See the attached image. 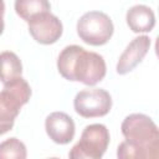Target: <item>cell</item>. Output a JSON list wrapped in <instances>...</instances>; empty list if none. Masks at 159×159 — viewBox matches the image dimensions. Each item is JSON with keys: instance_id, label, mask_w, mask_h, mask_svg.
<instances>
[{"instance_id": "obj_1", "label": "cell", "mask_w": 159, "mask_h": 159, "mask_svg": "<svg viewBox=\"0 0 159 159\" xmlns=\"http://www.w3.org/2000/svg\"><path fill=\"white\" fill-rule=\"evenodd\" d=\"M124 140L118 145L119 159H157L159 157V130L145 114L133 113L120 125Z\"/></svg>"}, {"instance_id": "obj_2", "label": "cell", "mask_w": 159, "mask_h": 159, "mask_svg": "<svg viewBox=\"0 0 159 159\" xmlns=\"http://www.w3.org/2000/svg\"><path fill=\"white\" fill-rule=\"evenodd\" d=\"M57 70L68 81H78L87 86L101 82L107 72L104 58L78 45L66 46L58 55Z\"/></svg>"}, {"instance_id": "obj_3", "label": "cell", "mask_w": 159, "mask_h": 159, "mask_svg": "<svg viewBox=\"0 0 159 159\" xmlns=\"http://www.w3.org/2000/svg\"><path fill=\"white\" fill-rule=\"evenodd\" d=\"M30 97V84L21 76L4 83L0 92V135L11 130L21 107L29 102Z\"/></svg>"}, {"instance_id": "obj_4", "label": "cell", "mask_w": 159, "mask_h": 159, "mask_svg": "<svg viewBox=\"0 0 159 159\" xmlns=\"http://www.w3.org/2000/svg\"><path fill=\"white\" fill-rule=\"evenodd\" d=\"M109 144V132L106 125L94 123L87 125L80 140L72 147L68 157L71 159H99Z\"/></svg>"}, {"instance_id": "obj_5", "label": "cell", "mask_w": 159, "mask_h": 159, "mask_svg": "<svg viewBox=\"0 0 159 159\" xmlns=\"http://www.w3.org/2000/svg\"><path fill=\"white\" fill-rule=\"evenodd\" d=\"M113 22L102 11H88L77 21V34L80 39L91 46H102L113 35Z\"/></svg>"}, {"instance_id": "obj_6", "label": "cell", "mask_w": 159, "mask_h": 159, "mask_svg": "<svg viewBox=\"0 0 159 159\" xmlns=\"http://www.w3.org/2000/svg\"><path fill=\"white\" fill-rule=\"evenodd\" d=\"M73 107L83 118L103 117L112 108V97L103 88H84L76 94Z\"/></svg>"}, {"instance_id": "obj_7", "label": "cell", "mask_w": 159, "mask_h": 159, "mask_svg": "<svg viewBox=\"0 0 159 159\" xmlns=\"http://www.w3.org/2000/svg\"><path fill=\"white\" fill-rule=\"evenodd\" d=\"M29 32L32 39L42 45L55 43L62 35L63 27L60 19L50 11L39 14L27 21Z\"/></svg>"}, {"instance_id": "obj_8", "label": "cell", "mask_w": 159, "mask_h": 159, "mask_svg": "<svg viewBox=\"0 0 159 159\" xmlns=\"http://www.w3.org/2000/svg\"><path fill=\"white\" fill-rule=\"evenodd\" d=\"M149 47L150 39L147 35H142L133 39L128 43L117 62V72L119 75H127L133 71L138 66V63H140L142 60L145 57L149 51Z\"/></svg>"}, {"instance_id": "obj_9", "label": "cell", "mask_w": 159, "mask_h": 159, "mask_svg": "<svg viewBox=\"0 0 159 159\" xmlns=\"http://www.w3.org/2000/svg\"><path fill=\"white\" fill-rule=\"evenodd\" d=\"M45 129L50 139L57 144H68L75 137V122L65 112H53L45 120Z\"/></svg>"}, {"instance_id": "obj_10", "label": "cell", "mask_w": 159, "mask_h": 159, "mask_svg": "<svg viewBox=\"0 0 159 159\" xmlns=\"http://www.w3.org/2000/svg\"><path fill=\"white\" fill-rule=\"evenodd\" d=\"M127 25L135 34L150 32L155 25V15L147 5H134L125 15Z\"/></svg>"}, {"instance_id": "obj_11", "label": "cell", "mask_w": 159, "mask_h": 159, "mask_svg": "<svg viewBox=\"0 0 159 159\" xmlns=\"http://www.w3.org/2000/svg\"><path fill=\"white\" fill-rule=\"evenodd\" d=\"M22 73V63L19 56L11 51L0 53V81L6 83Z\"/></svg>"}, {"instance_id": "obj_12", "label": "cell", "mask_w": 159, "mask_h": 159, "mask_svg": "<svg viewBox=\"0 0 159 159\" xmlns=\"http://www.w3.org/2000/svg\"><path fill=\"white\" fill-rule=\"evenodd\" d=\"M51 10L48 0H15L16 14L26 22L34 16Z\"/></svg>"}, {"instance_id": "obj_13", "label": "cell", "mask_w": 159, "mask_h": 159, "mask_svg": "<svg viewBox=\"0 0 159 159\" xmlns=\"http://www.w3.org/2000/svg\"><path fill=\"white\" fill-rule=\"evenodd\" d=\"M26 157V147L17 138H9L0 143V159H25Z\"/></svg>"}, {"instance_id": "obj_14", "label": "cell", "mask_w": 159, "mask_h": 159, "mask_svg": "<svg viewBox=\"0 0 159 159\" xmlns=\"http://www.w3.org/2000/svg\"><path fill=\"white\" fill-rule=\"evenodd\" d=\"M4 12H5V4L4 0H0V35L4 31Z\"/></svg>"}]
</instances>
